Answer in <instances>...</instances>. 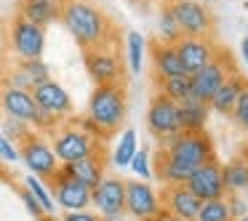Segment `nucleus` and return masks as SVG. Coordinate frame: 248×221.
Segmentation results:
<instances>
[{"mask_svg":"<svg viewBox=\"0 0 248 221\" xmlns=\"http://www.w3.org/2000/svg\"><path fill=\"white\" fill-rule=\"evenodd\" d=\"M235 221H248V213H246V216H243V219H235Z\"/></svg>","mask_w":248,"mask_h":221,"instance_id":"37998d69","label":"nucleus"},{"mask_svg":"<svg viewBox=\"0 0 248 221\" xmlns=\"http://www.w3.org/2000/svg\"><path fill=\"white\" fill-rule=\"evenodd\" d=\"M32 99H35V104H38V109L48 112L51 118H56L59 123H64V120L72 118V112H75V104H72L70 91H67L62 83H56L54 77L46 80V83H40V86H35L32 88Z\"/></svg>","mask_w":248,"mask_h":221,"instance_id":"ddd939ff","label":"nucleus"},{"mask_svg":"<svg viewBox=\"0 0 248 221\" xmlns=\"http://www.w3.org/2000/svg\"><path fill=\"white\" fill-rule=\"evenodd\" d=\"M62 221H102V216L96 210L86 208V210H70V213H64Z\"/></svg>","mask_w":248,"mask_h":221,"instance_id":"58836bf2","label":"nucleus"},{"mask_svg":"<svg viewBox=\"0 0 248 221\" xmlns=\"http://www.w3.org/2000/svg\"><path fill=\"white\" fill-rule=\"evenodd\" d=\"M16 67L24 72V77L30 80V86H40V83L51 80V67L43 59H27V61H16Z\"/></svg>","mask_w":248,"mask_h":221,"instance_id":"c756f323","label":"nucleus"},{"mask_svg":"<svg viewBox=\"0 0 248 221\" xmlns=\"http://www.w3.org/2000/svg\"><path fill=\"white\" fill-rule=\"evenodd\" d=\"M243 197H246V203H248V192H246V194H243Z\"/></svg>","mask_w":248,"mask_h":221,"instance_id":"c03bdc74","label":"nucleus"},{"mask_svg":"<svg viewBox=\"0 0 248 221\" xmlns=\"http://www.w3.org/2000/svg\"><path fill=\"white\" fill-rule=\"evenodd\" d=\"M83 64L86 72L96 86H107V83H123L125 67L123 59L118 56L115 45H102V48L83 51Z\"/></svg>","mask_w":248,"mask_h":221,"instance_id":"1a4fd4ad","label":"nucleus"},{"mask_svg":"<svg viewBox=\"0 0 248 221\" xmlns=\"http://www.w3.org/2000/svg\"><path fill=\"white\" fill-rule=\"evenodd\" d=\"M157 40L160 43H179V40L184 38L182 35V29H179V22H176V16H173V8L168 6V3H163L160 6V16H157Z\"/></svg>","mask_w":248,"mask_h":221,"instance_id":"cd10ccee","label":"nucleus"},{"mask_svg":"<svg viewBox=\"0 0 248 221\" xmlns=\"http://www.w3.org/2000/svg\"><path fill=\"white\" fill-rule=\"evenodd\" d=\"M51 149H54L56 160L64 165V162H75L83 157L93 155V152H102V141L88 136L86 131H80L75 123H62L51 131Z\"/></svg>","mask_w":248,"mask_h":221,"instance_id":"20e7f679","label":"nucleus"},{"mask_svg":"<svg viewBox=\"0 0 248 221\" xmlns=\"http://www.w3.org/2000/svg\"><path fill=\"white\" fill-rule=\"evenodd\" d=\"M67 0H19V16L27 22L38 24V27H48V24L62 19V8Z\"/></svg>","mask_w":248,"mask_h":221,"instance_id":"4be33fe9","label":"nucleus"},{"mask_svg":"<svg viewBox=\"0 0 248 221\" xmlns=\"http://www.w3.org/2000/svg\"><path fill=\"white\" fill-rule=\"evenodd\" d=\"M0 160H6V162H19V147L14 144V141H8L3 133H0Z\"/></svg>","mask_w":248,"mask_h":221,"instance_id":"e433bc0d","label":"nucleus"},{"mask_svg":"<svg viewBox=\"0 0 248 221\" xmlns=\"http://www.w3.org/2000/svg\"><path fill=\"white\" fill-rule=\"evenodd\" d=\"M67 171V176L80 181L83 187L88 189H96L99 181L107 176V162H104V152H93V155L83 157V160H75V162H64L62 165Z\"/></svg>","mask_w":248,"mask_h":221,"instance_id":"aec40b11","label":"nucleus"},{"mask_svg":"<svg viewBox=\"0 0 248 221\" xmlns=\"http://www.w3.org/2000/svg\"><path fill=\"white\" fill-rule=\"evenodd\" d=\"M211 120V109L205 102H198V99H187V102L179 104V128L184 133H200V131L208 128Z\"/></svg>","mask_w":248,"mask_h":221,"instance_id":"5701e85b","label":"nucleus"},{"mask_svg":"<svg viewBox=\"0 0 248 221\" xmlns=\"http://www.w3.org/2000/svg\"><path fill=\"white\" fill-rule=\"evenodd\" d=\"M163 210V200L150 181H125V216L136 221H152Z\"/></svg>","mask_w":248,"mask_h":221,"instance_id":"9d476101","label":"nucleus"},{"mask_svg":"<svg viewBox=\"0 0 248 221\" xmlns=\"http://www.w3.org/2000/svg\"><path fill=\"white\" fill-rule=\"evenodd\" d=\"M0 133L6 136L8 141H14V144L19 147L30 133H32V125L22 123V120H14V118H6L3 123H0Z\"/></svg>","mask_w":248,"mask_h":221,"instance_id":"2f4dec72","label":"nucleus"},{"mask_svg":"<svg viewBox=\"0 0 248 221\" xmlns=\"http://www.w3.org/2000/svg\"><path fill=\"white\" fill-rule=\"evenodd\" d=\"M48 187H51V194H54V203L59 205L64 213L91 208V189L83 187L80 181H75V178H70L62 165H59V171L51 176Z\"/></svg>","mask_w":248,"mask_h":221,"instance_id":"f8f14e48","label":"nucleus"},{"mask_svg":"<svg viewBox=\"0 0 248 221\" xmlns=\"http://www.w3.org/2000/svg\"><path fill=\"white\" fill-rule=\"evenodd\" d=\"M91 208L99 216L125 213V178L104 176L96 189H91Z\"/></svg>","mask_w":248,"mask_h":221,"instance_id":"2eb2a0df","label":"nucleus"},{"mask_svg":"<svg viewBox=\"0 0 248 221\" xmlns=\"http://www.w3.org/2000/svg\"><path fill=\"white\" fill-rule=\"evenodd\" d=\"M195 221H198V219H195Z\"/></svg>","mask_w":248,"mask_h":221,"instance_id":"49530a36","label":"nucleus"},{"mask_svg":"<svg viewBox=\"0 0 248 221\" xmlns=\"http://www.w3.org/2000/svg\"><path fill=\"white\" fill-rule=\"evenodd\" d=\"M227 205H230V213H232V221L235 219H243L248 213V203L243 194H227Z\"/></svg>","mask_w":248,"mask_h":221,"instance_id":"c9c22d12","label":"nucleus"},{"mask_svg":"<svg viewBox=\"0 0 248 221\" xmlns=\"http://www.w3.org/2000/svg\"><path fill=\"white\" fill-rule=\"evenodd\" d=\"M22 203H24V208H27L35 219H43V216H46L43 208H40V203L32 197V192H30V189H24V187H22Z\"/></svg>","mask_w":248,"mask_h":221,"instance_id":"4c0bfd02","label":"nucleus"},{"mask_svg":"<svg viewBox=\"0 0 248 221\" xmlns=\"http://www.w3.org/2000/svg\"><path fill=\"white\" fill-rule=\"evenodd\" d=\"M152 221H179V219H176V216H171L168 210H160V213H157Z\"/></svg>","mask_w":248,"mask_h":221,"instance_id":"a19ab883","label":"nucleus"},{"mask_svg":"<svg viewBox=\"0 0 248 221\" xmlns=\"http://www.w3.org/2000/svg\"><path fill=\"white\" fill-rule=\"evenodd\" d=\"M246 86H248V77L240 75V72H232V75L227 77L219 88H216L214 96H211L208 109H211V112H216V115H221V118H230L232 109H235L237 96L243 93V88H246Z\"/></svg>","mask_w":248,"mask_h":221,"instance_id":"412c9836","label":"nucleus"},{"mask_svg":"<svg viewBox=\"0 0 248 221\" xmlns=\"http://www.w3.org/2000/svg\"><path fill=\"white\" fill-rule=\"evenodd\" d=\"M160 152L168 160L179 162L182 168H189V171H195L203 162L216 157L214 139L208 136V131H200V133H184V131H179V133L160 141Z\"/></svg>","mask_w":248,"mask_h":221,"instance_id":"7ed1b4c3","label":"nucleus"},{"mask_svg":"<svg viewBox=\"0 0 248 221\" xmlns=\"http://www.w3.org/2000/svg\"><path fill=\"white\" fill-rule=\"evenodd\" d=\"M176 45V54L184 64V72L187 75H195L198 70H203L216 54H219V45L211 38H182Z\"/></svg>","mask_w":248,"mask_h":221,"instance_id":"dca6fc26","label":"nucleus"},{"mask_svg":"<svg viewBox=\"0 0 248 221\" xmlns=\"http://www.w3.org/2000/svg\"><path fill=\"white\" fill-rule=\"evenodd\" d=\"M147 38L141 32H128L125 35V64H128L131 75H141V67H144V56H147Z\"/></svg>","mask_w":248,"mask_h":221,"instance_id":"a878e982","label":"nucleus"},{"mask_svg":"<svg viewBox=\"0 0 248 221\" xmlns=\"http://www.w3.org/2000/svg\"><path fill=\"white\" fill-rule=\"evenodd\" d=\"M147 54H150V64H152V75H155V80L187 75V72H184L182 59H179V54H176V45L155 40V43L147 48Z\"/></svg>","mask_w":248,"mask_h":221,"instance_id":"6ab92c4d","label":"nucleus"},{"mask_svg":"<svg viewBox=\"0 0 248 221\" xmlns=\"http://www.w3.org/2000/svg\"><path fill=\"white\" fill-rule=\"evenodd\" d=\"M136 149H139V136H136L134 128H123L118 136V144H115L112 149V157H109V162H112L115 168H128V162L134 160Z\"/></svg>","mask_w":248,"mask_h":221,"instance_id":"393cba45","label":"nucleus"},{"mask_svg":"<svg viewBox=\"0 0 248 221\" xmlns=\"http://www.w3.org/2000/svg\"><path fill=\"white\" fill-rule=\"evenodd\" d=\"M235 70V64H232V56L227 54V51L219 48V54L214 56V59L208 61V64L203 67V70H198L195 75H189V86H192V99H198V102H211V96L216 93V88L221 86V83L227 80V77L232 75Z\"/></svg>","mask_w":248,"mask_h":221,"instance_id":"0eeeda50","label":"nucleus"},{"mask_svg":"<svg viewBox=\"0 0 248 221\" xmlns=\"http://www.w3.org/2000/svg\"><path fill=\"white\" fill-rule=\"evenodd\" d=\"M125 115H128V96H125L123 83H107L91 91L86 118L96 123L107 136L118 133L120 125L125 123Z\"/></svg>","mask_w":248,"mask_h":221,"instance_id":"f03ea898","label":"nucleus"},{"mask_svg":"<svg viewBox=\"0 0 248 221\" xmlns=\"http://www.w3.org/2000/svg\"><path fill=\"white\" fill-rule=\"evenodd\" d=\"M128 168H131V173H134L136 178H141V181H150L155 173H152V155L141 147V149H136V155H134V160L128 162Z\"/></svg>","mask_w":248,"mask_h":221,"instance_id":"473e14b6","label":"nucleus"},{"mask_svg":"<svg viewBox=\"0 0 248 221\" xmlns=\"http://www.w3.org/2000/svg\"><path fill=\"white\" fill-rule=\"evenodd\" d=\"M230 118L235 120V125H237V128L248 131V86L243 88V93L237 96L235 109H232V115H230Z\"/></svg>","mask_w":248,"mask_h":221,"instance_id":"72a5a7b5","label":"nucleus"},{"mask_svg":"<svg viewBox=\"0 0 248 221\" xmlns=\"http://www.w3.org/2000/svg\"><path fill=\"white\" fill-rule=\"evenodd\" d=\"M173 16L184 38H211L214 35V14L200 0H168Z\"/></svg>","mask_w":248,"mask_h":221,"instance_id":"6e6552de","label":"nucleus"},{"mask_svg":"<svg viewBox=\"0 0 248 221\" xmlns=\"http://www.w3.org/2000/svg\"><path fill=\"white\" fill-rule=\"evenodd\" d=\"M198 221H232V213H230V205H227V197L205 200V203L200 205Z\"/></svg>","mask_w":248,"mask_h":221,"instance_id":"7c9ffc66","label":"nucleus"},{"mask_svg":"<svg viewBox=\"0 0 248 221\" xmlns=\"http://www.w3.org/2000/svg\"><path fill=\"white\" fill-rule=\"evenodd\" d=\"M62 24L83 51L115 45L112 19L91 0H67L62 8Z\"/></svg>","mask_w":248,"mask_h":221,"instance_id":"f257e3e1","label":"nucleus"},{"mask_svg":"<svg viewBox=\"0 0 248 221\" xmlns=\"http://www.w3.org/2000/svg\"><path fill=\"white\" fill-rule=\"evenodd\" d=\"M240 59H243V64H246V70H248V35L240 40Z\"/></svg>","mask_w":248,"mask_h":221,"instance_id":"ea45409f","label":"nucleus"},{"mask_svg":"<svg viewBox=\"0 0 248 221\" xmlns=\"http://www.w3.org/2000/svg\"><path fill=\"white\" fill-rule=\"evenodd\" d=\"M144 123H147L150 136L157 139V144H160L163 139H168V136L182 131L179 128V104L155 91V96L150 99V107H147Z\"/></svg>","mask_w":248,"mask_h":221,"instance_id":"9b49d317","label":"nucleus"},{"mask_svg":"<svg viewBox=\"0 0 248 221\" xmlns=\"http://www.w3.org/2000/svg\"><path fill=\"white\" fill-rule=\"evenodd\" d=\"M125 221H136V219H125Z\"/></svg>","mask_w":248,"mask_h":221,"instance_id":"a18cd8bd","label":"nucleus"},{"mask_svg":"<svg viewBox=\"0 0 248 221\" xmlns=\"http://www.w3.org/2000/svg\"><path fill=\"white\" fill-rule=\"evenodd\" d=\"M24 189H30V192H32V197L40 203V208H43L46 216H54L56 203H54V194H51V187L43 181V178L27 173V178H24Z\"/></svg>","mask_w":248,"mask_h":221,"instance_id":"c85d7f7f","label":"nucleus"},{"mask_svg":"<svg viewBox=\"0 0 248 221\" xmlns=\"http://www.w3.org/2000/svg\"><path fill=\"white\" fill-rule=\"evenodd\" d=\"M19 160L27 165V171L32 173V176L43 178V181H51V176H54L62 165V162L56 160L54 149H51V141L46 139L43 133H35V131L19 144Z\"/></svg>","mask_w":248,"mask_h":221,"instance_id":"423d86ee","label":"nucleus"},{"mask_svg":"<svg viewBox=\"0 0 248 221\" xmlns=\"http://www.w3.org/2000/svg\"><path fill=\"white\" fill-rule=\"evenodd\" d=\"M200 3H203V6H208V3H214V0H200Z\"/></svg>","mask_w":248,"mask_h":221,"instance_id":"79ce46f5","label":"nucleus"},{"mask_svg":"<svg viewBox=\"0 0 248 221\" xmlns=\"http://www.w3.org/2000/svg\"><path fill=\"white\" fill-rule=\"evenodd\" d=\"M184 187H187L198 200H203V203H205V200L227 197L224 181H221V162L214 157V160L203 162L200 168H195L192 176L187 178V184H184Z\"/></svg>","mask_w":248,"mask_h":221,"instance_id":"4468645a","label":"nucleus"},{"mask_svg":"<svg viewBox=\"0 0 248 221\" xmlns=\"http://www.w3.org/2000/svg\"><path fill=\"white\" fill-rule=\"evenodd\" d=\"M0 86H8V88H22V91H32V86H30V80L24 77V72L19 70L16 64H14L11 70L6 72V77L0 80Z\"/></svg>","mask_w":248,"mask_h":221,"instance_id":"f704fd0d","label":"nucleus"},{"mask_svg":"<svg viewBox=\"0 0 248 221\" xmlns=\"http://www.w3.org/2000/svg\"><path fill=\"white\" fill-rule=\"evenodd\" d=\"M160 200H163V210L176 216L179 221H195L200 213V205H203V200L195 197L184 184H179V187H166V192L160 194Z\"/></svg>","mask_w":248,"mask_h":221,"instance_id":"a211bd4d","label":"nucleus"},{"mask_svg":"<svg viewBox=\"0 0 248 221\" xmlns=\"http://www.w3.org/2000/svg\"><path fill=\"white\" fill-rule=\"evenodd\" d=\"M8 45L11 54L16 56V61L27 59H43L46 54V27L27 22L24 16H14L8 22Z\"/></svg>","mask_w":248,"mask_h":221,"instance_id":"39448f33","label":"nucleus"},{"mask_svg":"<svg viewBox=\"0 0 248 221\" xmlns=\"http://www.w3.org/2000/svg\"><path fill=\"white\" fill-rule=\"evenodd\" d=\"M0 109L6 118L14 120H22L27 125H35L38 120V104L32 99V91H22V88H8V86H0Z\"/></svg>","mask_w":248,"mask_h":221,"instance_id":"f3484780","label":"nucleus"},{"mask_svg":"<svg viewBox=\"0 0 248 221\" xmlns=\"http://www.w3.org/2000/svg\"><path fill=\"white\" fill-rule=\"evenodd\" d=\"M221 181L227 194H246L248 192V160L232 157L221 165Z\"/></svg>","mask_w":248,"mask_h":221,"instance_id":"b1692460","label":"nucleus"},{"mask_svg":"<svg viewBox=\"0 0 248 221\" xmlns=\"http://www.w3.org/2000/svg\"><path fill=\"white\" fill-rule=\"evenodd\" d=\"M157 83V93L168 96L171 102L182 104L187 99H192V86H189V75L182 77H166V80H155Z\"/></svg>","mask_w":248,"mask_h":221,"instance_id":"bb28decb","label":"nucleus"}]
</instances>
